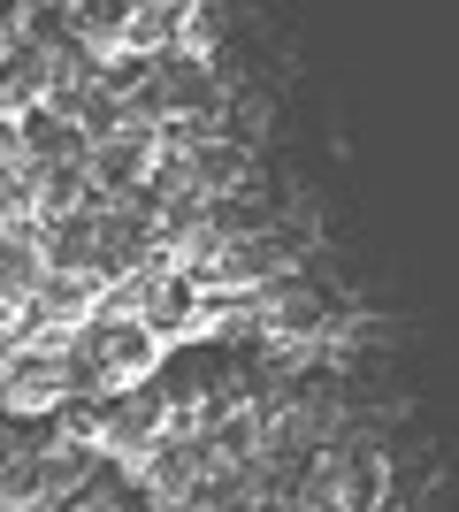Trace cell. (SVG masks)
<instances>
[{
    "instance_id": "1",
    "label": "cell",
    "mask_w": 459,
    "mask_h": 512,
    "mask_svg": "<svg viewBox=\"0 0 459 512\" xmlns=\"http://www.w3.org/2000/svg\"><path fill=\"white\" fill-rule=\"evenodd\" d=\"M69 398L62 383V344H8L0 352V406L8 413H54Z\"/></svg>"
},
{
    "instance_id": "2",
    "label": "cell",
    "mask_w": 459,
    "mask_h": 512,
    "mask_svg": "<svg viewBox=\"0 0 459 512\" xmlns=\"http://www.w3.org/2000/svg\"><path fill=\"white\" fill-rule=\"evenodd\" d=\"M153 169V130L123 123L115 138H100V146L85 153V176H92V199H131L138 184H146Z\"/></svg>"
},
{
    "instance_id": "3",
    "label": "cell",
    "mask_w": 459,
    "mask_h": 512,
    "mask_svg": "<svg viewBox=\"0 0 459 512\" xmlns=\"http://www.w3.org/2000/svg\"><path fill=\"white\" fill-rule=\"evenodd\" d=\"M192 39V8L184 0H146L123 16V39H115V62H153V54H169V46Z\"/></svg>"
},
{
    "instance_id": "4",
    "label": "cell",
    "mask_w": 459,
    "mask_h": 512,
    "mask_svg": "<svg viewBox=\"0 0 459 512\" xmlns=\"http://www.w3.org/2000/svg\"><path fill=\"white\" fill-rule=\"evenodd\" d=\"M39 230V260H46V276H92V207H77V214H46V222H31ZM100 283V276H92Z\"/></svg>"
},
{
    "instance_id": "5",
    "label": "cell",
    "mask_w": 459,
    "mask_h": 512,
    "mask_svg": "<svg viewBox=\"0 0 459 512\" xmlns=\"http://www.w3.org/2000/svg\"><path fill=\"white\" fill-rule=\"evenodd\" d=\"M245 512H299V505H284V497H253Z\"/></svg>"
},
{
    "instance_id": "6",
    "label": "cell",
    "mask_w": 459,
    "mask_h": 512,
    "mask_svg": "<svg viewBox=\"0 0 459 512\" xmlns=\"http://www.w3.org/2000/svg\"><path fill=\"white\" fill-rule=\"evenodd\" d=\"M0 352H8V344H0Z\"/></svg>"
}]
</instances>
